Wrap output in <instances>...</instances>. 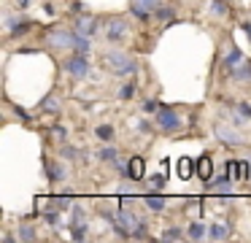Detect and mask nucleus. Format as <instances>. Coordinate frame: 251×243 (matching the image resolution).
<instances>
[{"label": "nucleus", "mask_w": 251, "mask_h": 243, "mask_svg": "<svg viewBox=\"0 0 251 243\" xmlns=\"http://www.w3.org/2000/svg\"><path fill=\"white\" fill-rule=\"evenodd\" d=\"M103 65H105V68H108L114 76H119V79L135 76L138 70H141L138 59L130 57L127 52H105V54H103Z\"/></svg>", "instance_id": "1"}, {"label": "nucleus", "mask_w": 251, "mask_h": 243, "mask_svg": "<svg viewBox=\"0 0 251 243\" xmlns=\"http://www.w3.org/2000/svg\"><path fill=\"white\" fill-rule=\"evenodd\" d=\"M154 124H157V130L165 135H173V133H181V130H184V122H181L178 111L170 108V106H162L154 113Z\"/></svg>", "instance_id": "2"}, {"label": "nucleus", "mask_w": 251, "mask_h": 243, "mask_svg": "<svg viewBox=\"0 0 251 243\" xmlns=\"http://www.w3.org/2000/svg\"><path fill=\"white\" fill-rule=\"evenodd\" d=\"M62 68H65V73L71 76V79L76 81H84L92 76V62H89V54H81V52H73L71 57L62 62Z\"/></svg>", "instance_id": "3"}, {"label": "nucleus", "mask_w": 251, "mask_h": 243, "mask_svg": "<svg viewBox=\"0 0 251 243\" xmlns=\"http://www.w3.org/2000/svg\"><path fill=\"white\" fill-rule=\"evenodd\" d=\"M127 35H130L127 19H122V16H108V19L103 22V38L108 43H119V41H125Z\"/></svg>", "instance_id": "4"}, {"label": "nucleus", "mask_w": 251, "mask_h": 243, "mask_svg": "<svg viewBox=\"0 0 251 243\" xmlns=\"http://www.w3.org/2000/svg\"><path fill=\"white\" fill-rule=\"evenodd\" d=\"M46 41H49V46H54V49H71V52H76L78 32L76 30H68V27H54V30H49Z\"/></svg>", "instance_id": "5"}, {"label": "nucleus", "mask_w": 251, "mask_h": 243, "mask_svg": "<svg viewBox=\"0 0 251 243\" xmlns=\"http://www.w3.org/2000/svg\"><path fill=\"white\" fill-rule=\"evenodd\" d=\"M213 138H216L219 143H224V146H249L246 135H240L235 124L227 127L224 122H213Z\"/></svg>", "instance_id": "6"}, {"label": "nucleus", "mask_w": 251, "mask_h": 243, "mask_svg": "<svg viewBox=\"0 0 251 243\" xmlns=\"http://www.w3.org/2000/svg\"><path fill=\"white\" fill-rule=\"evenodd\" d=\"M162 5V0H130V14L135 19L146 22L149 16H154V11Z\"/></svg>", "instance_id": "7"}, {"label": "nucleus", "mask_w": 251, "mask_h": 243, "mask_svg": "<svg viewBox=\"0 0 251 243\" xmlns=\"http://www.w3.org/2000/svg\"><path fill=\"white\" fill-rule=\"evenodd\" d=\"M98 27H100V22L95 19L92 14H81L76 22H73V30L81 32V35H87V38H95V35H98Z\"/></svg>", "instance_id": "8"}, {"label": "nucleus", "mask_w": 251, "mask_h": 243, "mask_svg": "<svg viewBox=\"0 0 251 243\" xmlns=\"http://www.w3.org/2000/svg\"><path fill=\"white\" fill-rule=\"evenodd\" d=\"M6 30L11 32V38L25 35L30 30V19H25L22 14H6Z\"/></svg>", "instance_id": "9"}, {"label": "nucleus", "mask_w": 251, "mask_h": 243, "mask_svg": "<svg viewBox=\"0 0 251 243\" xmlns=\"http://www.w3.org/2000/svg\"><path fill=\"white\" fill-rule=\"evenodd\" d=\"M44 170H46V178H49V184H60V181H65V176H68V170H65V165L62 162H44Z\"/></svg>", "instance_id": "10"}, {"label": "nucleus", "mask_w": 251, "mask_h": 243, "mask_svg": "<svg viewBox=\"0 0 251 243\" xmlns=\"http://www.w3.org/2000/svg\"><path fill=\"white\" fill-rule=\"evenodd\" d=\"M68 230H71L73 241H87L89 238V221H68Z\"/></svg>", "instance_id": "11"}, {"label": "nucleus", "mask_w": 251, "mask_h": 243, "mask_svg": "<svg viewBox=\"0 0 251 243\" xmlns=\"http://www.w3.org/2000/svg\"><path fill=\"white\" fill-rule=\"evenodd\" d=\"M229 76H232V81H240V84L251 81V59H243V62L238 65V68L229 70Z\"/></svg>", "instance_id": "12"}, {"label": "nucleus", "mask_w": 251, "mask_h": 243, "mask_svg": "<svg viewBox=\"0 0 251 243\" xmlns=\"http://www.w3.org/2000/svg\"><path fill=\"white\" fill-rule=\"evenodd\" d=\"M227 238H229V224L213 221V224L208 227V241H227Z\"/></svg>", "instance_id": "13"}, {"label": "nucleus", "mask_w": 251, "mask_h": 243, "mask_svg": "<svg viewBox=\"0 0 251 243\" xmlns=\"http://www.w3.org/2000/svg\"><path fill=\"white\" fill-rule=\"evenodd\" d=\"M224 113H227L229 124H235V127H246V124L251 122V119H249V116H246V113H243V111H240V108H238V103H235V106H229V108H227V111H224Z\"/></svg>", "instance_id": "14"}, {"label": "nucleus", "mask_w": 251, "mask_h": 243, "mask_svg": "<svg viewBox=\"0 0 251 243\" xmlns=\"http://www.w3.org/2000/svg\"><path fill=\"white\" fill-rule=\"evenodd\" d=\"M243 59H246V57H243V49L232 46V49L227 52V57L222 59V65H224V70H232V68H238V65L243 62Z\"/></svg>", "instance_id": "15"}, {"label": "nucleus", "mask_w": 251, "mask_h": 243, "mask_svg": "<svg viewBox=\"0 0 251 243\" xmlns=\"http://www.w3.org/2000/svg\"><path fill=\"white\" fill-rule=\"evenodd\" d=\"M98 160L103 162V165H111V162L119 160V149H116V146H111V143H103L98 149Z\"/></svg>", "instance_id": "16"}, {"label": "nucleus", "mask_w": 251, "mask_h": 243, "mask_svg": "<svg viewBox=\"0 0 251 243\" xmlns=\"http://www.w3.org/2000/svg\"><path fill=\"white\" fill-rule=\"evenodd\" d=\"M246 165H249V162H243V160H229L227 165H224V170L232 176V181H240V178L246 176Z\"/></svg>", "instance_id": "17"}, {"label": "nucleus", "mask_w": 251, "mask_h": 243, "mask_svg": "<svg viewBox=\"0 0 251 243\" xmlns=\"http://www.w3.org/2000/svg\"><path fill=\"white\" fill-rule=\"evenodd\" d=\"M197 176L205 178V181H211V178H213V160L208 154H202L200 160H197Z\"/></svg>", "instance_id": "18"}, {"label": "nucleus", "mask_w": 251, "mask_h": 243, "mask_svg": "<svg viewBox=\"0 0 251 243\" xmlns=\"http://www.w3.org/2000/svg\"><path fill=\"white\" fill-rule=\"evenodd\" d=\"M127 178H130V181H141L143 178V160L141 157H132V160L127 162Z\"/></svg>", "instance_id": "19"}, {"label": "nucleus", "mask_w": 251, "mask_h": 243, "mask_svg": "<svg viewBox=\"0 0 251 243\" xmlns=\"http://www.w3.org/2000/svg\"><path fill=\"white\" fill-rule=\"evenodd\" d=\"M186 238H189V241H202V238H208V227L202 224V221H192V224L186 227Z\"/></svg>", "instance_id": "20"}, {"label": "nucleus", "mask_w": 251, "mask_h": 243, "mask_svg": "<svg viewBox=\"0 0 251 243\" xmlns=\"http://www.w3.org/2000/svg\"><path fill=\"white\" fill-rule=\"evenodd\" d=\"M195 165H197V162H192L189 157H181V160H178V167H176V170H178V176L186 181V178H192V176H195V170H197Z\"/></svg>", "instance_id": "21"}, {"label": "nucleus", "mask_w": 251, "mask_h": 243, "mask_svg": "<svg viewBox=\"0 0 251 243\" xmlns=\"http://www.w3.org/2000/svg\"><path fill=\"white\" fill-rule=\"evenodd\" d=\"M38 111H44V113H60V100H57V95H46L44 100L38 103Z\"/></svg>", "instance_id": "22"}, {"label": "nucleus", "mask_w": 251, "mask_h": 243, "mask_svg": "<svg viewBox=\"0 0 251 243\" xmlns=\"http://www.w3.org/2000/svg\"><path fill=\"white\" fill-rule=\"evenodd\" d=\"M154 19L165 22V25H173L176 22V8L173 5H159V8L154 11Z\"/></svg>", "instance_id": "23"}, {"label": "nucleus", "mask_w": 251, "mask_h": 243, "mask_svg": "<svg viewBox=\"0 0 251 243\" xmlns=\"http://www.w3.org/2000/svg\"><path fill=\"white\" fill-rule=\"evenodd\" d=\"M165 205H168V200L162 197V194H146V208L154 211V214H162Z\"/></svg>", "instance_id": "24"}, {"label": "nucleus", "mask_w": 251, "mask_h": 243, "mask_svg": "<svg viewBox=\"0 0 251 243\" xmlns=\"http://www.w3.org/2000/svg\"><path fill=\"white\" fill-rule=\"evenodd\" d=\"M162 241H181V238H186V232L181 230V227H176V224H170V227H165L162 230Z\"/></svg>", "instance_id": "25"}, {"label": "nucleus", "mask_w": 251, "mask_h": 243, "mask_svg": "<svg viewBox=\"0 0 251 243\" xmlns=\"http://www.w3.org/2000/svg\"><path fill=\"white\" fill-rule=\"evenodd\" d=\"M95 135H98L103 143H111V140H114V124H98V127H95Z\"/></svg>", "instance_id": "26"}, {"label": "nucleus", "mask_w": 251, "mask_h": 243, "mask_svg": "<svg viewBox=\"0 0 251 243\" xmlns=\"http://www.w3.org/2000/svg\"><path fill=\"white\" fill-rule=\"evenodd\" d=\"M208 11H211L213 16H227L229 5H227V0H211V3H208Z\"/></svg>", "instance_id": "27"}, {"label": "nucleus", "mask_w": 251, "mask_h": 243, "mask_svg": "<svg viewBox=\"0 0 251 243\" xmlns=\"http://www.w3.org/2000/svg\"><path fill=\"white\" fill-rule=\"evenodd\" d=\"M146 238H149V224L146 219H138L135 230H132V241H146Z\"/></svg>", "instance_id": "28"}, {"label": "nucleus", "mask_w": 251, "mask_h": 243, "mask_svg": "<svg viewBox=\"0 0 251 243\" xmlns=\"http://www.w3.org/2000/svg\"><path fill=\"white\" fill-rule=\"evenodd\" d=\"M135 97V81H127V84H122V89H119V100H132Z\"/></svg>", "instance_id": "29"}, {"label": "nucleus", "mask_w": 251, "mask_h": 243, "mask_svg": "<svg viewBox=\"0 0 251 243\" xmlns=\"http://www.w3.org/2000/svg\"><path fill=\"white\" fill-rule=\"evenodd\" d=\"M51 208H54V211H68V208H71V197H68V194H60V197H54V200H51Z\"/></svg>", "instance_id": "30"}, {"label": "nucleus", "mask_w": 251, "mask_h": 243, "mask_svg": "<svg viewBox=\"0 0 251 243\" xmlns=\"http://www.w3.org/2000/svg\"><path fill=\"white\" fill-rule=\"evenodd\" d=\"M38 238V232H35L33 224H22L19 227V241H35Z\"/></svg>", "instance_id": "31"}, {"label": "nucleus", "mask_w": 251, "mask_h": 243, "mask_svg": "<svg viewBox=\"0 0 251 243\" xmlns=\"http://www.w3.org/2000/svg\"><path fill=\"white\" fill-rule=\"evenodd\" d=\"M44 221H46V224H49V227H60V211L49 208V211H46V214H44Z\"/></svg>", "instance_id": "32"}, {"label": "nucleus", "mask_w": 251, "mask_h": 243, "mask_svg": "<svg viewBox=\"0 0 251 243\" xmlns=\"http://www.w3.org/2000/svg\"><path fill=\"white\" fill-rule=\"evenodd\" d=\"M60 157H62V160H68V162H73V160H76V157H78V151L73 149L71 143H65V146H62V149H60Z\"/></svg>", "instance_id": "33"}, {"label": "nucleus", "mask_w": 251, "mask_h": 243, "mask_svg": "<svg viewBox=\"0 0 251 243\" xmlns=\"http://www.w3.org/2000/svg\"><path fill=\"white\" fill-rule=\"evenodd\" d=\"M71 221H87V211L81 205H71Z\"/></svg>", "instance_id": "34"}, {"label": "nucleus", "mask_w": 251, "mask_h": 243, "mask_svg": "<svg viewBox=\"0 0 251 243\" xmlns=\"http://www.w3.org/2000/svg\"><path fill=\"white\" fill-rule=\"evenodd\" d=\"M159 108H162V106H159L157 100H151V97H149V100H143V113H149V116H154Z\"/></svg>", "instance_id": "35"}, {"label": "nucleus", "mask_w": 251, "mask_h": 243, "mask_svg": "<svg viewBox=\"0 0 251 243\" xmlns=\"http://www.w3.org/2000/svg\"><path fill=\"white\" fill-rule=\"evenodd\" d=\"M14 113H17V116H19V119H22V122H25V124H30V122H33V116H30V113H27V111H25V108H19V106H14Z\"/></svg>", "instance_id": "36"}, {"label": "nucleus", "mask_w": 251, "mask_h": 243, "mask_svg": "<svg viewBox=\"0 0 251 243\" xmlns=\"http://www.w3.org/2000/svg\"><path fill=\"white\" fill-rule=\"evenodd\" d=\"M165 178H168V173H165V176H151V178H149V184H151V187H165Z\"/></svg>", "instance_id": "37"}, {"label": "nucleus", "mask_w": 251, "mask_h": 243, "mask_svg": "<svg viewBox=\"0 0 251 243\" xmlns=\"http://www.w3.org/2000/svg\"><path fill=\"white\" fill-rule=\"evenodd\" d=\"M51 133L57 135V138H62V140H68V130L65 127H60V124H54V127H51Z\"/></svg>", "instance_id": "38"}, {"label": "nucleus", "mask_w": 251, "mask_h": 243, "mask_svg": "<svg viewBox=\"0 0 251 243\" xmlns=\"http://www.w3.org/2000/svg\"><path fill=\"white\" fill-rule=\"evenodd\" d=\"M151 127H157V124H151L149 119H143V122H138V130H141V133H151Z\"/></svg>", "instance_id": "39"}, {"label": "nucleus", "mask_w": 251, "mask_h": 243, "mask_svg": "<svg viewBox=\"0 0 251 243\" xmlns=\"http://www.w3.org/2000/svg\"><path fill=\"white\" fill-rule=\"evenodd\" d=\"M238 108H240V111H243L246 116L251 119V106H249V103H246V100H238Z\"/></svg>", "instance_id": "40"}, {"label": "nucleus", "mask_w": 251, "mask_h": 243, "mask_svg": "<svg viewBox=\"0 0 251 243\" xmlns=\"http://www.w3.org/2000/svg\"><path fill=\"white\" fill-rule=\"evenodd\" d=\"M14 241H19V232L17 235H14V232H6V235H3V243H14Z\"/></svg>", "instance_id": "41"}, {"label": "nucleus", "mask_w": 251, "mask_h": 243, "mask_svg": "<svg viewBox=\"0 0 251 243\" xmlns=\"http://www.w3.org/2000/svg\"><path fill=\"white\" fill-rule=\"evenodd\" d=\"M240 27H243V32H246V35H249V41H251V22H243V25H240Z\"/></svg>", "instance_id": "42"}, {"label": "nucleus", "mask_w": 251, "mask_h": 243, "mask_svg": "<svg viewBox=\"0 0 251 243\" xmlns=\"http://www.w3.org/2000/svg\"><path fill=\"white\" fill-rule=\"evenodd\" d=\"M44 11H46V16H51V14H54V5H51V3H44Z\"/></svg>", "instance_id": "43"}, {"label": "nucleus", "mask_w": 251, "mask_h": 243, "mask_svg": "<svg viewBox=\"0 0 251 243\" xmlns=\"http://www.w3.org/2000/svg\"><path fill=\"white\" fill-rule=\"evenodd\" d=\"M17 5H19V8L25 11V8H27V5H30V0H17Z\"/></svg>", "instance_id": "44"}]
</instances>
